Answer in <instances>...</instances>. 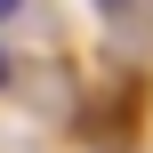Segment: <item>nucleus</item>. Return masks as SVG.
<instances>
[{
	"label": "nucleus",
	"instance_id": "f03ea898",
	"mask_svg": "<svg viewBox=\"0 0 153 153\" xmlns=\"http://www.w3.org/2000/svg\"><path fill=\"white\" fill-rule=\"evenodd\" d=\"M0 89H8V56H0Z\"/></svg>",
	"mask_w": 153,
	"mask_h": 153
},
{
	"label": "nucleus",
	"instance_id": "f257e3e1",
	"mask_svg": "<svg viewBox=\"0 0 153 153\" xmlns=\"http://www.w3.org/2000/svg\"><path fill=\"white\" fill-rule=\"evenodd\" d=\"M16 8H24V0H0V24H8V16H16Z\"/></svg>",
	"mask_w": 153,
	"mask_h": 153
},
{
	"label": "nucleus",
	"instance_id": "7ed1b4c3",
	"mask_svg": "<svg viewBox=\"0 0 153 153\" xmlns=\"http://www.w3.org/2000/svg\"><path fill=\"white\" fill-rule=\"evenodd\" d=\"M97 8H129V0H97Z\"/></svg>",
	"mask_w": 153,
	"mask_h": 153
}]
</instances>
